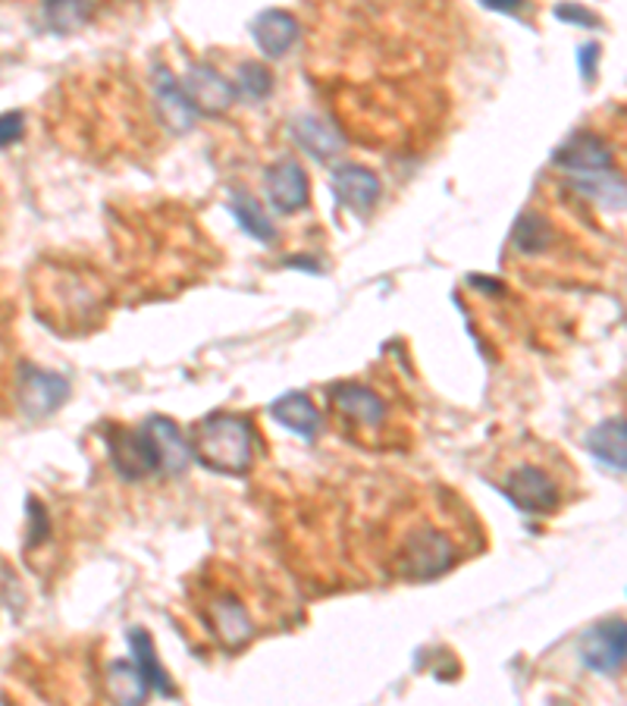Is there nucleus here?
<instances>
[{"label":"nucleus","instance_id":"1a4fd4ad","mask_svg":"<svg viewBox=\"0 0 627 706\" xmlns=\"http://www.w3.org/2000/svg\"><path fill=\"white\" fill-rule=\"evenodd\" d=\"M67 396H70L67 377L42 370L35 365H20V370H16V402L25 414H32V417L54 414L63 405Z\"/></svg>","mask_w":627,"mask_h":706},{"label":"nucleus","instance_id":"f257e3e1","mask_svg":"<svg viewBox=\"0 0 627 706\" xmlns=\"http://www.w3.org/2000/svg\"><path fill=\"white\" fill-rule=\"evenodd\" d=\"M189 607L201 632H208L223 654H241L280 619V607H273L264 587L226 562H211L192 578Z\"/></svg>","mask_w":627,"mask_h":706},{"label":"nucleus","instance_id":"ddd939ff","mask_svg":"<svg viewBox=\"0 0 627 706\" xmlns=\"http://www.w3.org/2000/svg\"><path fill=\"white\" fill-rule=\"evenodd\" d=\"M333 192L342 208L364 214L380 201L383 186H380L377 173L367 170L362 164H339L333 173Z\"/></svg>","mask_w":627,"mask_h":706},{"label":"nucleus","instance_id":"5701e85b","mask_svg":"<svg viewBox=\"0 0 627 706\" xmlns=\"http://www.w3.org/2000/svg\"><path fill=\"white\" fill-rule=\"evenodd\" d=\"M85 7L82 3H67V7H60V3H50L48 7V16L54 23L60 25V28H67L70 23H79V20H85Z\"/></svg>","mask_w":627,"mask_h":706},{"label":"nucleus","instance_id":"423d86ee","mask_svg":"<svg viewBox=\"0 0 627 706\" xmlns=\"http://www.w3.org/2000/svg\"><path fill=\"white\" fill-rule=\"evenodd\" d=\"M330 412L339 431L367 449L399 446V414L387 392L370 380H342L330 387Z\"/></svg>","mask_w":627,"mask_h":706},{"label":"nucleus","instance_id":"7ed1b4c3","mask_svg":"<svg viewBox=\"0 0 627 706\" xmlns=\"http://www.w3.org/2000/svg\"><path fill=\"white\" fill-rule=\"evenodd\" d=\"M464 528L442 503L411 506L389 534V568L405 581H434L464 560Z\"/></svg>","mask_w":627,"mask_h":706},{"label":"nucleus","instance_id":"2eb2a0df","mask_svg":"<svg viewBox=\"0 0 627 706\" xmlns=\"http://www.w3.org/2000/svg\"><path fill=\"white\" fill-rule=\"evenodd\" d=\"M251 32H255V42H258V48L264 50L267 57H286L292 48H295V42H298V35H301V28H298V20L286 13V10H264L255 25H251Z\"/></svg>","mask_w":627,"mask_h":706},{"label":"nucleus","instance_id":"dca6fc26","mask_svg":"<svg viewBox=\"0 0 627 706\" xmlns=\"http://www.w3.org/2000/svg\"><path fill=\"white\" fill-rule=\"evenodd\" d=\"M292 139L305 148L317 161H330L333 154H339L345 148V139L333 122H327L323 117L314 114H301L292 120Z\"/></svg>","mask_w":627,"mask_h":706},{"label":"nucleus","instance_id":"9d476101","mask_svg":"<svg viewBox=\"0 0 627 706\" xmlns=\"http://www.w3.org/2000/svg\"><path fill=\"white\" fill-rule=\"evenodd\" d=\"M264 186L270 204L280 211V214H301L308 211L311 204V183H308V173L298 161L283 157L276 164H270L264 173Z\"/></svg>","mask_w":627,"mask_h":706},{"label":"nucleus","instance_id":"b1692460","mask_svg":"<svg viewBox=\"0 0 627 706\" xmlns=\"http://www.w3.org/2000/svg\"><path fill=\"white\" fill-rule=\"evenodd\" d=\"M23 114H3V117H0V148H7L10 142H16V139H23Z\"/></svg>","mask_w":627,"mask_h":706},{"label":"nucleus","instance_id":"393cba45","mask_svg":"<svg viewBox=\"0 0 627 706\" xmlns=\"http://www.w3.org/2000/svg\"><path fill=\"white\" fill-rule=\"evenodd\" d=\"M555 16H558V20H565V23H583V25L593 23V16H590L587 10H580V7H558V10H555Z\"/></svg>","mask_w":627,"mask_h":706},{"label":"nucleus","instance_id":"412c9836","mask_svg":"<svg viewBox=\"0 0 627 706\" xmlns=\"http://www.w3.org/2000/svg\"><path fill=\"white\" fill-rule=\"evenodd\" d=\"M129 644H132V654H135V666L142 669V675H145L151 687H157V691H164L167 697H173L176 691H173V684H169L167 672L157 666V657H154V644H151V637H147L145 628H135V632H129Z\"/></svg>","mask_w":627,"mask_h":706},{"label":"nucleus","instance_id":"4be33fe9","mask_svg":"<svg viewBox=\"0 0 627 706\" xmlns=\"http://www.w3.org/2000/svg\"><path fill=\"white\" fill-rule=\"evenodd\" d=\"M270 89H273V75H270V70H267L264 63L245 60L239 67V89H236V92H245V95H251V98H267Z\"/></svg>","mask_w":627,"mask_h":706},{"label":"nucleus","instance_id":"a878e982","mask_svg":"<svg viewBox=\"0 0 627 706\" xmlns=\"http://www.w3.org/2000/svg\"><path fill=\"white\" fill-rule=\"evenodd\" d=\"M0 204H3V201H0Z\"/></svg>","mask_w":627,"mask_h":706},{"label":"nucleus","instance_id":"a211bd4d","mask_svg":"<svg viewBox=\"0 0 627 706\" xmlns=\"http://www.w3.org/2000/svg\"><path fill=\"white\" fill-rule=\"evenodd\" d=\"M107 679H110V697L117 706H142L147 697V682L142 675V669L135 662H126V659H117L110 669H107Z\"/></svg>","mask_w":627,"mask_h":706},{"label":"nucleus","instance_id":"0eeeda50","mask_svg":"<svg viewBox=\"0 0 627 706\" xmlns=\"http://www.w3.org/2000/svg\"><path fill=\"white\" fill-rule=\"evenodd\" d=\"M189 452L208 471L226 478L251 474L258 459V434L248 414L214 412L201 417L189 434Z\"/></svg>","mask_w":627,"mask_h":706},{"label":"nucleus","instance_id":"9b49d317","mask_svg":"<svg viewBox=\"0 0 627 706\" xmlns=\"http://www.w3.org/2000/svg\"><path fill=\"white\" fill-rule=\"evenodd\" d=\"M179 85H182L186 98L192 101L198 117H201V114H208V117L226 114V110L236 104V95H239L236 85L226 82V79H223L214 67H208V63H192V67L186 70V79H182Z\"/></svg>","mask_w":627,"mask_h":706},{"label":"nucleus","instance_id":"aec40b11","mask_svg":"<svg viewBox=\"0 0 627 706\" xmlns=\"http://www.w3.org/2000/svg\"><path fill=\"white\" fill-rule=\"evenodd\" d=\"M229 211L236 214L239 226L251 239H258V243L264 245L276 243V230H273V223H270V217L264 214V204L251 196V192L239 189V192L233 196V201H229Z\"/></svg>","mask_w":627,"mask_h":706},{"label":"nucleus","instance_id":"6ab92c4d","mask_svg":"<svg viewBox=\"0 0 627 706\" xmlns=\"http://www.w3.org/2000/svg\"><path fill=\"white\" fill-rule=\"evenodd\" d=\"M590 452L608 468L625 471V417H608L587 437Z\"/></svg>","mask_w":627,"mask_h":706},{"label":"nucleus","instance_id":"20e7f679","mask_svg":"<svg viewBox=\"0 0 627 706\" xmlns=\"http://www.w3.org/2000/svg\"><path fill=\"white\" fill-rule=\"evenodd\" d=\"M110 462L122 481H145L151 474H179L192 452L189 439L169 417H151L145 427H126L114 424L107 431Z\"/></svg>","mask_w":627,"mask_h":706},{"label":"nucleus","instance_id":"39448f33","mask_svg":"<svg viewBox=\"0 0 627 706\" xmlns=\"http://www.w3.org/2000/svg\"><path fill=\"white\" fill-rule=\"evenodd\" d=\"M35 311L57 327V333H82L95 327L104 311V286L85 270L45 264L35 273Z\"/></svg>","mask_w":627,"mask_h":706},{"label":"nucleus","instance_id":"f03ea898","mask_svg":"<svg viewBox=\"0 0 627 706\" xmlns=\"http://www.w3.org/2000/svg\"><path fill=\"white\" fill-rule=\"evenodd\" d=\"M486 478L514 509L536 518L558 515L575 499L578 490V471L571 462L555 446L531 434L496 449Z\"/></svg>","mask_w":627,"mask_h":706},{"label":"nucleus","instance_id":"f8f14e48","mask_svg":"<svg viewBox=\"0 0 627 706\" xmlns=\"http://www.w3.org/2000/svg\"><path fill=\"white\" fill-rule=\"evenodd\" d=\"M580 657L583 662L593 669V672H603V675H615L625 662V622L612 619L596 625L593 632L583 634V644H580Z\"/></svg>","mask_w":627,"mask_h":706},{"label":"nucleus","instance_id":"4468645a","mask_svg":"<svg viewBox=\"0 0 627 706\" xmlns=\"http://www.w3.org/2000/svg\"><path fill=\"white\" fill-rule=\"evenodd\" d=\"M154 95H157L161 117H164V122H167L173 132H189L194 122H198V110L192 107V101L186 98L179 79H173L167 67L154 70Z\"/></svg>","mask_w":627,"mask_h":706},{"label":"nucleus","instance_id":"f3484780","mask_svg":"<svg viewBox=\"0 0 627 706\" xmlns=\"http://www.w3.org/2000/svg\"><path fill=\"white\" fill-rule=\"evenodd\" d=\"M270 414H273L283 427L295 431L298 437L314 439L320 434V412H317L311 396H305V392H289V396L276 399V402L270 405Z\"/></svg>","mask_w":627,"mask_h":706},{"label":"nucleus","instance_id":"6e6552de","mask_svg":"<svg viewBox=\"0 0 627 706\" xmlns=\"http://www.w3.org/2000/svg\"><path fill=\"white\" fill-rule=\"evenodd\" d=\"M555 164L571 179L603 176V173H615V148H612V142H605L600 132L578 129L575 136H568L565 145L555 151Z\"/></svg>","mask_w":627,"mask_h":706}]
</instances>
